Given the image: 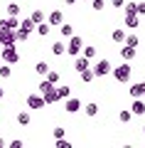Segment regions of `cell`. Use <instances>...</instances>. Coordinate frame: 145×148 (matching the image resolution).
<instances>
[{"label":"cell","mask_w":145,"mask_h":148,"mask_svg":"<svg viewBox=\"0 0 145 148\" xmlns=\"http://www.w3.org/2000/svg\"><path fill=\"white\" fill-rule=\"evenodd\" d=\"M130 72H133V69H130V64L125 62V64H120V67H116V69H113V79H116V82H120V84H125V82L130 79Z\"/></svg>","instance_id":"obj_1"},{"label":"cell","mask_w":145,"mask_h":148,"mask_svg":"<svg viewBox=\"0 0 145 148\" xmlns=\"http://www.w3.org/2000/svg\"><path fill=\"white\" fill-rule=\"evenodd\" d=\"M0 57L5 59L7 64H15L17 59H20V54H17V49H15V45H7V47H3V49H0Z\"/></svg>","instance_id":"obj_2"},{"label":"cell","mask_w":145,"mask_h":148,"mask_svg":"<svg viewBox=\"0 0 145 148\" xmlns=\"http://www.w3.org/2000/svg\"><path fill=\"white\" fill-rule=\"evenodd\" d=\"M91 72H93V77H108V74H111V62H108V59H101V62L93 64Z\"/></svg>","instance_id":"obj_3"},{"label":"cell","mask_w":145,"mask_h":148,"mask_svg":"<svg viewBox=\"0 0 145 148\" xmlns=\"http://www.w3.org/2000/svg\"><path fill=\"white\" fill-rule=\"evenodd\" d=\"M81 47H84V40L76 37V35H71V40H69V45H67V52L71 54V57H76V54L81 52Z\"/></svg>","instance_id":"obj_4"},{"label":"cell","mask_w":145,"mask_h":148,"mask_svg":"<svg viewBox=\"0 0 145 148\" xmlns=\"http://www.w3.org/2000/svg\"><path fill=\"white\" fill-rule=\"evenodd\" d=\"M64 109H67V114H76V111H81V99H76V96H69L67 104H64Z\"/></svg>","instance_id":"obj_5"},{"label":"cell","mask_w":145,"mask_h":148,"mask_svg":"<svg viewBox=\"0 0 145 148\" xmlns=\"http://www.w3.org/2000/svg\"><path fill=\"white\" fill-rule=\"evenodd\" d=\"M128 94L133 96V99H143L145 96V82H135V84L128 89Z\"/></svg>","instance_id":"obj_6"},{"label":"cell","mask_w":145,"mask_h":148,"mask_svg":"<svg viewBox=\"0 0 145 148\" xmlns=\"http://www.w3.org/2000/svg\"><path fill=\"white\" fill-rule=\"evenodd\" d=\"M0 45L3 47L15 45V30H0Z\"/></svg>","instance_id":"obj_7"},{"label":"cell","mask_w":145,"mask_h":148,"mask_svg":"<svg viewBox=\"0 0 145 148\" xmlns=\"http://www.w3.org/2000/svg\"><path fill=\"white\" fill-rule=\"evenodd\" d=\"M27 106H30V109H42V106H47L44 104V99H42V96H37V94H30V96H27Z\"/></svg>","instance_id":"obj_8"},{"label":"cell","mask_w":145,"mask_h":148,"mask_svg":"<svg viewBox=\"0 0 145 148\" xmlns=\"http://www.w3.org/2000/svg\"><path fill=\"white\" fill-rule=\"evenodd\" d=\"M47 22H49V25H62V22H64L62 10H52L49 15H47Z\"/></svg>","instance_id":"obj_9"},{"label":"cell","mask_w":145,"mask_h":148,"mask_svg":"<svg viewBox=\"0 0 145 148\" xmlns=\"http://www.w3.org/2000/svg\"><path fill=\"white\" fill-rule=\"evenodd\" d=\"M42 99H44V104H57V86H52V89H47L44 94H42Z\"/></svg>","instance_id":"obj_10"},{"label":"cell","mask_w":145,"mask_h":148,"mask_svg":"<svg viewBox=\"0 0 145 148\" xmlns=\"http://www.w3.org/2000/svg\"><path fill=\"white\" fill-rule=\"evenodd\" d=\"M130 114H133V116H143L145 114V104L140 99H133V106H130Z\"/></svg>","instance_id":"obj_11"},{"label":"cell","mask_w":145,"mask_h":148,"mask_svg":"<svg viewBox=\"0 0 145 148\" xmlns=\"http://www.w3.org/2000/svg\"><path fill=\"white\" fill-rule=\"evenodd\" d=\"M120 57H123V62H130V59L135 57V47H130V45H123V47H120Z\"/></svg>","instance_id":"obj_12"},{"label":"cell","mask_w":145,"mask_h":148,"mask_svg":"<svg viewBox=\"0 0 145 148\" xmlns=\"http://www.w3.org/2000/svg\"><path fill=\"white\" fill-rule=\"evenodd\" d=\"M138 25H140L138 15H135V12H125V27H130V30H135Z\"/></svg>","instance_id":"obj_13"},{"label":"cell","mask_w":145,"mask_h":148,"mask_svg":"<svg viewBox=\"0 0 145 148\" xmlns=\"http://www.w3.org/2000/svg\"><path fill=\"white\" fill-rule=\"evenodd\" d=\"M84 69H88V59L86 57H76L74 59V72H84Z\"/></svg>","instance_id":"obj_14"},{"label":"cell","mask_w":145,"mask_h":148,"mask_svg":"<svg viewBox=\"0 0 145 148\" xmlns=\"http://www.w3.org/2000/svg\"><path fill=\"white\" fill-rule=\"evenodd\" d=\"M35 30H37V35H39V37H47V35H49V30H52V25H49V22H39V25H35Z\"/></svg>","instance_id":"obj_15"},{"label":"cell","mask_w":145,"mask_h":148,"mask_svg":"<svg viewBox=\"0 0 145 148\" xmlns=\"http://www.w3.org/2000/svg\"><path fill=\"white\" fill-rule=\"evenodd\" d=\"M49 49H52V54H54V57H62V54L67 52V47H64V42H54V45H52Z\"/></svg>","instance_id":"obj_16"},{"label":"cell","mask_w":145,"mask_h":148,"mask_svg":"<svg viewBox=\"0 0 145 148\" xmlns=\"http://www.w3.org/2000/svg\"><path fill=\"white\" fill-rule=\"evenodd\" d=\"M84 111H86V116H96V114H99V104H96V101H91V104L84 106Z\"/></svg>","instance_id":"obj_17"},{"label":"cell","mask_w":145,"mask_h":148,"mask_svg":"<svg viewBox=\"0 0 145 148\" xmlns=\"http://www.w3.org/2000/svg\"><path fill=\"white\" fill-rule=\"evenodd\" d=\"M79 74H81V82H84V84H91V82L96 79V77H93V72H91V69H84V72H79Z\"/></svg>","instance_id":"obj_18"},{"label":"cell","mask_w":145,"mask_h":148,"mask_svg":"<svg viewBox=\"0 0 145 148\" xmlns=\"http://www.w3.org/2000/svg\"><path fill=\"white\" fill-rule=\"evenodd\" d=\"M30 121H32V116L27 114V111H20V114H17V123H20V126H27Z\"/></svg>","instance_id":"obj_19"},{"label":"cell","mask_w":145,"mask_h":148,"mask_svg":"<svg viewBox=\"0 0 145 148\" xmlns=\"http://www.w3.org/2000/svg\"><path fill=\"white\" fill-rule=\"evenodd\" d=\"M17 30H25V32H30V35H32V32H35V22H32V20H22Z\"/></svg>","instance_id":"obj_20"},{"label":"cell","mask_w":145,"mask_h":148,"mask_svg":"<svg viewBox=\"0 0 145 148\" xmlns=\"http://www.w3.org/2000/svg\"><path fill=\"white\" fill-rule=\"evenodd\" d=\"M59 32H62L64 37H71L74 35V27L69 25V22H62V25H59Z\"/></svg>","instance_id":"obj_21"},{"label":"cell","mask_w":145,"mask_h":148,"mask_svg":"<svg viewBox=\"0 0 145 148\" xmlns=\"http://www.w3.org/2000/svg\"><path fill=\"white\" fill-rule=\"evenodd\" d=\"M44 77H47V82H52V84H54V86H57V84H59V72H54V69H49V72H47V74H44Z\"/></svg>","instance_id":"obj_22"},{"label":"cell","mask_w":145,"mask_h":148,"mask_svg":"<svg viewBox=\"0 0 145 148\" xmlns=\"http://www.w3.org/2000/svg\"><path fill=\"white\" fill-rule=\"evenodd\" d=\"M20 15V5H17V3H10V5H7V17H17Z\"/></svg>","instance_id":"obj_23"},{"label":"cell","mask_w":145,"mask_h":148,"mask_svg":"<svg viewBox=\"0 0 145 148\" xmlns=\"http://www.w3.org/2000/svg\"><path fill=\"white\" fill-rule=\"evenodd\" d=\"M57 96L59 99H69V96H71V89H69V86H57Z\"/></svg>","instance_id":"obj_24"},{"label":"cell","mask_w":145,"mask_h":148,"mask_svg":"<svg viewBox=\"0 0 145 148\" xmlns=\"http://www.w3.org/2000/svg\"><path fill=\"white\" fill-rule=\"evenodd\" d=\"M30 20L35 22V25H39V22H44V12H42V10H35V12L30 15Z\"/></svg>","instance_id":"obj_25"},{"label":"cell","mask_w":145,"mask_h":148,"mask_svg":"<svg viewBox=\"0 0 145 148\" xmlns=\"http://www.w3.org/2000/svg\"><path fill=\"white\" fill-rule=\"evenodd\" d=\"M35 72H37V74H42V77H44V74L49 72V64H47V62H37V64H35Z\"/></svg>","instance_id":"obj_26"},{"label":"cell","mask_w":145,"mask_h":148,"mask_svg":"<svg viewBox=\"0 0 145 148\" xmlns=\"http://www.w3.org/2000/svg\"><path fill=\"white\" fill-rule=\"evenodd\" d=\"M7 77H12V69H10V64H3V67H0V79H7Z\"/></svg>","instance_id":"obj_27"},{"label":"cell","mask_w":145,"mask_h":148,"mask_svg":"<svg viewBox=\"0 0 145 148\" xmlns=\"http://www.w3.org/2000/svg\"><path fill=\"white\" fill-rule=\"evenodd\" d=\"M130 116H133V114H130V109H123V111L118 114V121H120V123H128Z\"/></svg>","instance_id":"obj_28"},{"label":"cell","mask_w":145,"mask_h":148,"mask_svg":"<svg viewBox=\"0 0 145 148\" xmlns=\"http://www.w3.org/2000/svg\"><path fill=\"white\" fill-rule=\"evenodd\" d=\"M81 52H84V57H86V59L96 57V47H93V45H91V47H81Z\"/></svg>","instance_id":"obj_29"},{"label":"cell","mask_w":145,"mask_h":148,"mask_svg":"<svg viewBox=\"0 0 145 148\" xmlns=\"http://www.w3.org/2000/svg\"><path fill=\"white\" fill-rule=\"evenodd\" d=\"M123 42H125V45H130V47H138V37H135V35H125Z\"/></svg>","instance_id":"obj_30"},{"label":"cell","mask_w":145,"mask_h":148,"mask_svg":"<svg viewBox=\"0 0 145 148\" xmlns=\"http://www.w3.org/2000/svg\"><path fill=\"white\" fill-rule=\"evenodd\" d=\"M52 86H54L52 82H47V79H44V82H42L39 86H37V91H39V94H44V91H47V89H52Z\"/></svg>","instance_id":"obj_31"},{"label":"cell","mask_w":145,"mask_h":148,"mask_svg":"<svg viewBox=\"0 0 145 148\" xmlns=\"http://www.w3.org/2000/svg\"><path fill=\"white\" fill-rule=\"evenodd\" d=\"M125 12H135V15H138V3H125Z\"/></svg>","instance_id":"obj_32"},{"label":"cell","mask_w":145,"mask_h":148,"mask_svg":"<svg viewBox=\"0 0 145 148\" xmlns=\"http://www.w3.org/2000/svg\"><path fill=\"white\" fill-rule=\"evenodd\" d=\"M113 40H116V42H123V40H125V32L123 30H113Z\"/></svg>","instance_id":"obj_33"},{"label":"cell","mask_w":145,"mask_h":148,"mask_svg":"<svg viewBox=\"0 0 145 148\" xmlns=\"http://www.w3.org/2000/svg\"><path fill=\"white\" fill-rule=\"evenodd\" d=\"M57 148H69V141H64V138H57Z\"/></svg>","instance_id":"obj_34"},{"label":"cell","mask_w":145,"mask_h":148,"mask_svg":"<svg viewBox=\"0 0 145 148\" xmlns=\"http://www.w3.org/2000/svg\"><path fill=\"white\" fill-rule=\"evenodd\" d=\"M62 136H64V128L57 126V128H54V138H62Z\"/></svg>","instance_id":"obj_35"},{"label":"cell","mask_w":145,"mask_h":148,"mask_svg":"<svg viewBox=\"0 0 145 148\" xmlns=\"http://www.w3.org/2000/svg\"><path fill=\"white\" fill-rule=\"evenodd\" d=\"M93 10H103V0H93Z\"/></svg>","instance_id":"obj_36"},{"label":"cell","mask_w":145,"mask_h":148,"mask_svg":"<svg viewBox=\"0 0 145 148\" xmlns=\"http://www.w3.org/2000/svg\"><path fill=\"white\" fill-rule=\"evenodd\" d=\"M138 15H145V0H143V3H138Z\"/></svg>","instance_id":"obj_37"},{"label":"cell","mask_w":145,"mask_h":148,"mask_svg":"<svg viewBox=\"0 0 145 148\" xmlns=\"http://www.w3.org/2000/svg\"><path fill=\"white\" fill-rule=\"evenodd\" d=\"M125 5V0H113V8H123Z\"/></svg>","instance_id":"obj_38"},{"label":"cell","mask_w":145,"mask_h":148,"mask_svg":"<svg viewBox=\"0 0 145 148\" xmlns=\"http://www.w3.org/2000/svg\"><path fill=\"white\" fill-rule=\"evenodd\" d=\"M74 3H76V0H64V5H74Z\"/></svg>","instance_id":"obj_39"},{"label":"cell","mask_w":145,"mask_h":148,"mask_svg":"<svg viewBox=\"0 0 145 148\" xmlns=\"http://www.w3.org/2000/svg\"><path fill=\"white\" fill-rule=\"evenodd\" d=\"M0 146H5V141H3V138H0Z\"/></svg>","instance_id":"obj_40"},{"label":"cell","mask_w":145,"mask_h":148,"mask_svg":"<svg viewBox=\"0 0 145 148\" xmlns=\"http://www.w3.org/2000/svg\"><path fill=\"white\" fill-rule=\"evenodd\" d=\"M3 94H5V91H3V89H0V99H3Z\"/></svg>","instance_id":"obj_41"},{"label":"cell","mask_w":145,"mask_h":148,"mask_svg":"<svg viewBox=\"0 0 145 148\" xmlns=\"http://www.w3.org/2000/svg\"><path fill=\"white\" fill-rule=\"evenodd\" d=\"M143 133H145V126H143Z\"/></svg>","instance_id":"obj_42"},{"label":"cell","mask_w":145,"mask_h":148,"mask_svg":"<svg viewBox=\"0 0 145 148\" xmlns=\"http://www.w3.org/2000/svg\"><path fill=\"white\" fill-rule=\"evenodd\" d=\"M0 49H3V45H0Z\"/></svg>","instance_id":"obj_43"}]
</instances>
